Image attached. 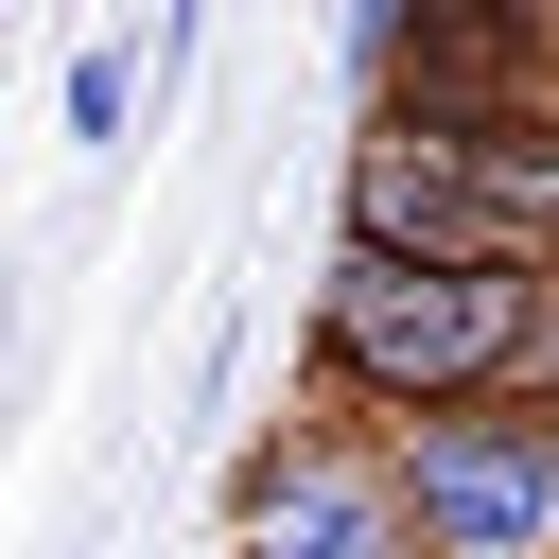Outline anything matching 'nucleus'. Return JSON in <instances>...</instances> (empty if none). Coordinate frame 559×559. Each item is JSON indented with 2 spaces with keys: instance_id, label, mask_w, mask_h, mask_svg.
Returning <instances> with one entry per match:
<instances>
[{
  "instance_id": "obj_1",
  "label": "nucleus",
  "mask_w": 559,
  "mask_h": 559,
  "mask_svg": "<svg viewBox=\"0 0 559 559\" xmlns=\"http://www.w3.org/2000/svg\"><path fill=\"white\" fill-rule=\"evenodd\" d=\"M559 332V280L524 262H402V245H332L314 280V367L332 402H367L384 437L402 419H454V402H507Z\"/></svg>"
},
{
  "instance_id": "obj_2",
  "label": "nucleus",
  "mask_w": 559,
  "mask_h": 559,
  "mask_svg": "<svg viewBox=\"0 0 559 559\" xmlns=\"http://www.w3.org/2000/svg\"><path fill=\"white\" fill-rule=\"evenodd\" d=\"M419 559H559V402H454L384 437Z\"/></svg>"
},
{
  "instance_id": "obj_3",
  "label": "nucleus",
  "mask_w": 559,
  "mask_h": 559,
  "mask_svg": "<svg viewBox=\"0 0 559 559\" xmlns=\"http://www.w3.org/2000/svg\"><path fill=\"white\" fill-rule=\"evenodd\" d=\"M245 559H419V507H402V472L367 437H314L297 419L245 472Z\"/></svg>"
},
{
  "instance_id": "obj_4",
  "label": "nucleus",
  "mask_w": 559,
  "mask_h": 559,
  "mask_svg": "<svg viewBox=\"0 0 559 559\" xmlns=\"http://www.w3.org/2000/svg\"><path fill=\"white\" fill-rule=\"evenodd\" d=\"M122 122H140V52L105 35V52H70V140H87V157H122Z\"/></svg>"
}]
</instances>
